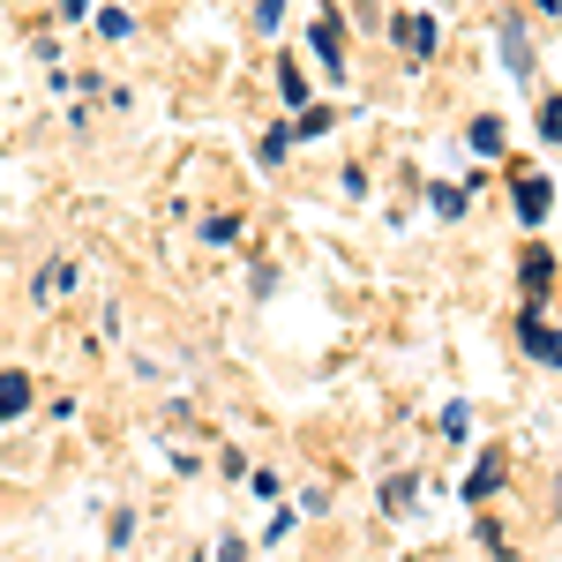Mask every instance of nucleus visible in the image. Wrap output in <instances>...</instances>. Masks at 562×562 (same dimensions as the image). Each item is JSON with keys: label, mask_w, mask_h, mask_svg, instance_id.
<instances>
[{"label": "nucleus", "mask_w": 562, "mask_h": 562, "mask_svg": "<svg viewBox=\"0 0 562 562\" xmlns=\"http://www.w3.org/2000/svg\"><path fill=\"white\" fill-rule=\"evenodd\" d=\"M315 53H323V68H346L338 53H346V31H338V15H315Z\"/></svg>", "instance_id": "obj_3"}, {"label": "nucleus", "mask_w": 562, "mask_h": 562, "mask_svg": "<svg viewBox=\"0 0 562 562\" xmlns=\"http://www.w3.org/2000/svg\"><path fill=\"white\" fill-rule=\"evenodd\" d=\"M518 338L532 346V360H548V368H562V338L548 330V323H540V315H525V323H518Z\"/></svg>", "instance_id": "obj_1"}, {"label": "nucleus", "mask_w": 562, "mask_h": 562, "mask_svg": "<svg viewBox=\"0 0 562 562\" xmlns=\"http://www.w3.org/2000/svg\"><path fill=\"white\" fill-rule=\"evenodd\" d=\"M397 38H405L413 53H420V60H428V53H435V23H420V15H413V23H397Z\"/></svg>", "instance_id": "obj_6"}, {"label": "nucleus", "mask_w": 562, "mask_h": 562, "mask_svg": "<svg viewBox=\"0 0 562 562\" xmlns=\"http://www.w3.org/2000/svg\"><path fill=\"white\" fill-rule=\"evenodd\" d=\"M23 413H31V383L8 368V375H0V420H23Z\"/></svg>", "instance_id": "obj_4"}, {"label": "nucleus", "mask_w": 562, "mask_h": 562, "mask_svg": "<svg viewBox=\"0 0 562 562\" xmlns=\"http://www.w3.org/2000/svg\"><path fill=\"white\" fill-rule=\"evenodd\" d=\"M540 135H548V143H562V98H548V113H540Z\"/></svg>", "instance_id": "obj_7"}, {"label": "nucleus", "mask_w": 562, "mask_h": 562, "mask_svg": "<svg viewBox=\"0 0 562 562\" xmlns=\"http://www.w3.org/2000/svg\"><path fill=\"white\" fill-rule=\"evenodd\" d=\"M548 203H555V195H548V180L525 173L518 180V217H525V225H540V217H548Z\"/></svg>", "instance_id": "obj_2"}, {"label": "nucleus", "mask_w": 562, "mask_h": 562, "mask_svg": "<svg viewBox=\"0 0 562 562\" xmlns=\"http://www.w3.org/2000/svg\"><path fill=\"white\" fill-rule=\"evenodd\" d=\"M60 8H68V15H83V8H90V0H60Z\"/></svg>", "instance_id": "obj_8"}, {"label": "nucleus", "mask_w": 562, "mask_h": 562, "mask_svg": "<svg viewBox=\"0 0 562 562\" xmlns=\"http://www.w3.org/2000/svg\"><path fill=\"white\" fill-rule=\"evenodd\" d=\"M495 480H503V450H480V465H473V480H465V495H495Z\"/></svg>", "instance_id": "obj_5"}]
</instances>
